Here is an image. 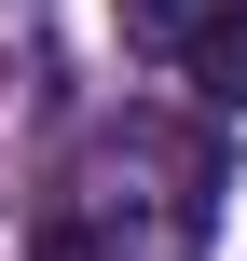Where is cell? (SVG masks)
Masks as SVG:
<instances>
[{
  "mask_svg": "<svg viewBox=\"0 0 247 261\" xmlns=\"http://www.w3.org/2000/svg\"><path fill=\"white\" fill-rule=\"evenodd\" d=\"M206 193H220V138L124 110L55 165L28 261H206Z\"/></svg>",
  "mask_w": 247,
  "mask_h": 261,
  "instance_id": "obj_1",
  "label": "cell"
},
{
  "mask_svg": "<svg viewBox=\"0 0 247 261\" xmlns=\"http://www.w3.org/2000/svg\"><path fill=\"white\" fill-rule=\"evenodd\" d=\"M165 69H193V96H206L220 124H247V0H220V14H206Z\"/></svg>",
  "mask_w": 247,
  "mask_h": 261,
  "instance_id": "obj_2",
  "label": "cell"
},
{
  "mask_svg": "<svg viewBox=\"0 0 247 261\" xmlns=\"http://www.w3.org/2000/svg\"><path fill=\"white\" fill-rule=\"evenodd\" d=\"M206 14H220V0H124V55H179Z\"/></svg>",
  "mask_w": 247,
  "mask_h": 261,
  "instance_id": "obj_3",
  "label": "cell"
}]
</instances>
